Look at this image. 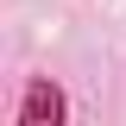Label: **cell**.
Returning a JSON list of instances; mask_svg holds the SVG:
<instances>
[{
  "label": "cell",
  "instance_id": "cell-1",
  "mask_svg": "<svg viewBox=\"0 0 126 126\" xmlns=\"http://www.w3.org/2000/svg\"><path fill=\"white\" fill-rule=\"evenodd\" d=\"M63 120H69V94L50 76H32L25 94H19V107H13V126H63Z\"/></svg>",
  "mask_w": 126,
  "mask_h": 126
}]
</instances>
